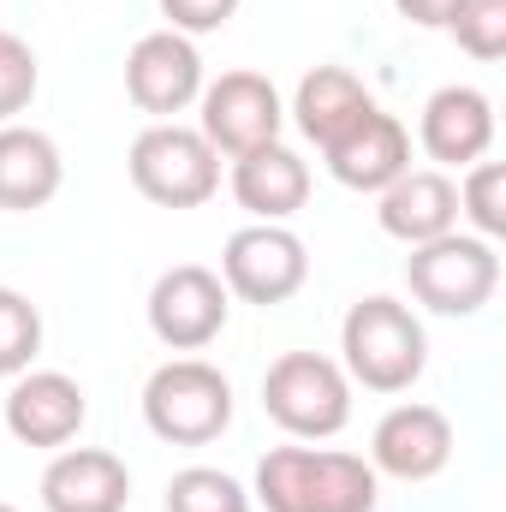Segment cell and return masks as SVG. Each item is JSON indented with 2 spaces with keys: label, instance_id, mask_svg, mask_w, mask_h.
<instances>
[{
  "label": "cell",
  "instance_id": "obj_1",
  "mask_svg": "<svg viewBox=\"0 0 506 512\" xmlns=\"http://www.w3.org/2000/svg\"><path fill=\"white\" fill-rule=\"evenodd\" d=\"M251 507L262 512H376L381 477L364 453L340 447H268L256 459Z\"/></svg>",
  "mask_w": 506,
  "mask_h": 512
},
{
  "label": "cell",
  "instance_id": "obj_2",
  "mask_svg": "<svg viewBox=\"0 0 506 512\" xmlns=\"http://www.w3.org/2000/svg\"><path fill=\"white\" fill-rule=\"evenodd\" d=\"M340 370L352 376V387L405 393L429 370V334H423L417 310L387 298V292L358 298L340 322Z\"/></svg>",
  "mask_w": 506,
  "mask_h": 512
},
{
  "label": "cell",
  "instance_id": "obj_3",
  "mask_svg": "<svg viewBox=\"0 0 506 512\" xmlns=\"http://www.w3.org/2000/svg\"><path fill=\"white\" fill-rule=\"evenodd\" d=\"M131 191L155 209H203L221 191L215 143L185 120H149L126 149Z\"/></svg>",
  "mask_w": 506,
  "mask_h": 512
},
{
  "label": "cell",
  "instance_id": "obj_4",
  "mask_svg": "<svg viewBox=\"0 0 506 512\" xmlns=\"http://www.w3.org/2000/svg\"><path fill=\"white\" fill-rule=\"evenodd\" d=\"M262 411L292 441H334L352 423V376L322 352H280L262 370Z\"/></svg>",
  "mask_w": 506,
  "mask_h": 512
},
{
  "label": "cell",
  "instance_id": "obj_5",
  "mask_svg": "<svg viewBox=\"0 0 506 512\" xmlns=\"http://www.w3.org/2000/svg\"><path fill=\"white\" fill-rule=\"evenodd\" d=\"M143 423L167 447H209L233 429V382L209 358H167L143 382Z\"/></svg>",
  "mask_w": 506,
  "mask_h": 512
},
{
  "label": "cell",
  "instance_id": "obj_6",
  "mask_svg": "<svg viewBox=\"0 0 506 512\" xmlns=\"http://www.w3.org/2000/svg\"><path fill=\"white\" fill-rule=\"evenodd\" d=\"M405 286L429 316H477L501 286V251L477 233H441L429 245H411Z\"/></svg>",
  "mask_w": 506,
  "mask_h": 512
},
{
  "label": "cell",
  "instance_id": "obj_7",
  "mask_svg": "<svg viewBox=\"0 0 506 512\" xmlns=\"http://www.w3.org/2000/svg\"><path fill=\"white\" fill-rule=\"evenodd\" d=\"M304 280H310V251H304V239L286 221H251L221 251V286H227V298L256 304V310H274V304L298 298Z\"/></svg>",
  "mask_w": 506,
  "mask_h": 512
},
{
  "label": "cell",
  "instance_id": "obj_8",
  "mask_svg": "<svg viewBox=\"0 0 506 512\" xmlns=\"http://www.w3.org/2000/svg\"><path fill=\"white\" fill-rule=\"evenodd\" d=\"M143 316H149V334H155L167 352H203V346H215V340L227 334L233 298H227V286H221L215 268L179 262V268L155 274Z\"/></svg>",
  "mask_w": 506,
  "mask_h": 512
},
{
  "label": "cell",
  "instance_id": "obj_9",
  "mask_svg": "<svg viewBox=\"0 0 506 512\" xmlns=\"http://www.w3.org/2000/svg\"><path fill=\"white\" fill-rule=\"evenodd\" d=\"M197 131L215 143V155L233 161V155H251L262 143H280L286 102H280L274 78H262V72H221L197 96Z\"/></svg>",
  "mask_w": 506,
  "mask_h": 512
},
{
  "label": "cell",
  "instance_id": "obj_10",
  "mask_svg": "<svg viewBox=\"0 0 506 512\" xmlns=\"http://www.w3.org/2000/svg\"><path fill=\"white\" fill-rule=\"evenodd\" d=\"M203 84H209V72H203V54H197V42L191 36H179V30H149V36H137L126 54V96L137 114H149V120H179L185 108H197V96H203Z\"/></svg>",
  "mask_w": 506,
  "mask_h": 512
},
{
  "label": "cell",
  "instance_id": "obj_11",
  "mask_svg": "<svg viewBox=\"0 0 506 512\" xmlns=\"http://www.w3.org/2000/svg\"><path fill=\"white\" fill-rule=\"evenodd\" d=\"M0 417H6V435L18 447L60 453V447H72L84 435L90 399H84V387L72 382L66 370H24V376H12V387H6Z\"/></svg>",
  "mask_w": 506,
  "mask_h": 512
},
{
  "label": "cell",
  "instance_id": "obj_12",
  "mask_svg": "<svg viewBox=\"0 0 506 512\" xmlns=\"http://www.w3.org/2000/svg\"><path fill=\"white\" fill-rule=\"evenodd\" d=\"M370 465L376 477H393V483H435L453 465V417L423 399L381 411L370 435Z\"/></svg>",
  "mask_w": 506,
  "mask_h": 512
},
{
  "label": "cell",
  "instance_id": "obj_13",
  "mask_svg": "<svg viewBox=\"0 0 506 512\" xmlns=\"http://www.w3.org/2000/svg\"><path fill=\"white\" fill-rule=\"evenodd\" d=\"M417 149L447 173V167H471V161H489L495 149V102L477 90V84H441L423 114H417Z\"/></svg>",
  "mask_w": 506,
  "mask_h": 512
},
{
  "label": "cell",
  "instance_id": "obj_14",
  "mask_svg": "<svg viewBox=\"0 0 506 512\" xmlns=\"http://www.w3.org/2000/svg\"><path fill=\"white\" fill-rule=\"evenodd\" d=\"M376 221H381V233L399 239L405 251L429 245L441 233H459V185H453V173H441V167H405L376 197Z\"/></svg>",
  "mask_w": 506,
  "mask_h": 512
},
{
  "label": "cell",
  "instance_id": "obj_15",
  "mask_svg": "<svg viewBox=\"0 0 506 512\" xmlns=\"http://www.w3.org/2000/svg\"><path fill=\"white\" fill-rule=\"evenodd\" d=\"M370 114H376V96H370V84H364L358 72H346V66H310V72L298 78L292 102H286V120L298 126L304 143H316V149H334L346 131L364 126Z\"/></svg>",
  "mask_w": 506,
  "mask_h": 512
},
{
  "label": "cell",
  "instance_id": "obj_16",
  "mask_svg": "<svg viewBox=\"0 0 506 512\" xmlns=\"http://www.w3.org/2000/svg\"><path fill=\"white\" fill-rule=\"evenodd\" d=\"M42 507L48 512H126L131 471L108 447H60L42 471Z\"/></svg>",
  "mask_w": 506,
  "mask_h": 512
},
{
  "label": "cell",
  "instance_id": "obj_17",
  "mask_svg": "<svg viewBox=\"0 0 506 512\" xmlns=\"http://www.w3.org/2000/svg\"><path fill=\"white\" fill-rule=\"evenodd\" d=\"M227 185L251 221H292L310 203V161L292 143H262L251 155H233Z\"/></svg>",
  "mask_w": 506,
  "mask_h": 512
},
{
  "label": "cell",
  "instance_id": "obj_18",
  "mask_svg": "<svg viewBox=\"0 0 506 512\" xmlns=\"http://www.w3.org/2000/svg\"><path fill=\"white\" fill-rule=\"evenodd\" d=\"M328 173L346 185V191H364V197H381L405 167H411V131L399 126L393 114H370L364 126H352L334 149H322Z\"/></svg>",
  "mask_w": 506,
  "mask_h": 512
},
{
  "label": "cell",
  "instance_id": "obj_19",
  "mask_svg": "<svg viewBox=\"0 0 506 512\" xmlns=\"http://www.w3.org/2000/svg\"><path fill=\"white\" fill-rule=\"evenodd\" d=\"M66 185V161L60 143L36 126H0V209L6 215H30L48 209Z\"/></svg>",
  "mask_w": 506,
  "mask_h": 512
},
{
  "label": "cell",
  "instance_id": "obj_20",
  "mask_svg": "<svg viewBox=\"0 0 506 512\" xmlns=\"http://www.w3.org/2000/svg\"><path fill=\"white\" fill-rule=\"evenodd\" d=\"M459 185V221L477 233V239H506V167L501 161H471Z\"/></svg>",
  "mask_w": 506,
  "mask_h": 512
},
{
  "label": "cell",
  "instance_id": "obj_21",
  "mask_svg": "<svg viewBox=\"0 0 506 512\" xmlns=\"http://www.w3.org/2000/svg\"><path fill=\"white\" fill-rule=\"evenodd\" d=\"M167 512H251V489L215 465H185L167 477Z\"/></svg>",
  "mask_w": 506,
  "mask_h": 512
},
{
  "label": "cell",
  "instance_id": "obj_22",
  "mask_svg": "<svg viewBox=\"0 0 506 512\" xmlns=\"http://www.w3.org/2000/svg\"><path fill=\"white\" fill-rule=\"evenodd\" d=\"M36 352H42V310L18 286H0V382L36 370Z\"/></svg>",
  "mask_w": 506,
  "mask_h": 512
},
{
  "label": "cell",
  "instance_id": "obj_23",
  "mask_svg": "<svg viewBox=\"0 0 506 512\" xmlns=\"http://www.w3.org/2000/svg\"><path fill=\"white\" fill-rule=\"evenodd\" d=\"M36 90H42V60H36V48H30L24 36L0 30V126H12L18 114H30Z\"/></svg>",
  "mask_w": 506,
  "mask_h": 512
},
{
  "label": "cell",
  "instance_id": "obj_24",
  "mask_svg": "<svg viewBox=\"0 0 506 512\" xmlns=\"http://www.w3.org/2000/svg\"><path fill=\"white\" fill-rule=\"evenodd\" d=\"M447 36L471 54V60H501L506 54V0H459L447 18Z\"/></svg>",
  "mask_w": 506,
  "mask_h": 512
},
{
  "label": "cell",
  "instance_id": "obj_25",
  "mask_svg": "<svg viewBox=\"0 0 506 512\" xmlns=\"http://www.w3.org/2000/svg\"><path fill=\"white\" fill-rule=\"evenodd\" d=\"M161 18H167V30H179V36H215V30H227L233 18H239V0H161Z\"/></svg>",
  "mask_w": 506,
  "mask_h": 512
},
{
  "label": "cell",
  "instance_id": "obj_26",
  "mask_svg": "<svg viewBox=\"0 0 506 512\" xmlns=\"http://www.w3.org/2000/svg\"><path fill=\"white\" fill-rule=\"evenodd\" d=\"M453 6H459V0H393V12H399L405 24H417V30H447Z\"/></svg>",
  "mask_w": 506,
  "mask_h": 512
},
{
  "label": "cell",
  "instance_id": "obj_27",
  "mask_svg": "<svg viewBox=\"0 0 506 512\" xmlns=\"http://www.w3.org/2000/svg\"><path fill=\"white\" fill-rule=\"evenodd\" d=\"M0 512H18V507H6V501H0Z\"/></svg>",
  "mask_w": 506,
  "mask_h": 512
}]
</instances>
